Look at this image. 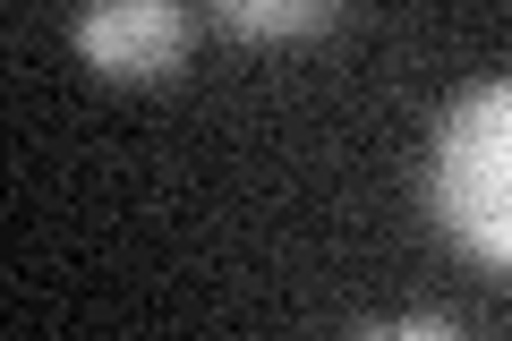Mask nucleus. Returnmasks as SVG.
<instances>
[{
    "mask_svg": "<svg viewBox=\"0 0 512 341\" xmlns=\"http://www.w3.org/2000/svg\"><path fill=\"white\" fill-rule=\"evenodd\" d=\"M427 197L436 222L487 265H512V77L470 86L436 128L427 162Z\"/></svg>",
    "mask_w": 512,
    "mask_h": 341,
    "instance_id": "obj_1",
    "label": "nucleus"
},
{
    "mask_svg": "<svg viewBox=\"0 0 512 341\" xmlns=\"http://www.w3.org/2000/svg\"><path fill=\"white\" fill-rule=\"evenodd\" d=\"M77 52L111 77H171L188 60V18L163 0H120V9H86L77 18Z\"/></svg>",
    "mask_w": 512,
    "mask_h": 341,
    "instance_id": "obj_2",
    "label": "nucleus"
},
{
    "mask_svg": "<svg viewBox=\"0 0 512 341\" xmlns=\"http://www.w3.org/2000/svg\"><path fill=\"white\" fill-rule=\"evenodd\" d=\"M222 35H316V26H333L325 0H222L214 9Z\"/></svg>",
    "mask_w": 512,
    "mask_h": 341,
    "instance_id": "obj_3",
    "label": "nucleus"
},
{
    "mask_svg": "<svg viewBox=\"0 0 512 341\" xmlns=\"http://www.w3.org/2000/svg\"><path fill=\"white\" fill-rule=\"evenodd\" d=\"M359 341H461L444 316H402V324H367Z\"/></svg>",
    "mask_w": 512,
    "mask_h": 341,
    "instance_id": "obj_4",
    "label": "nucleus"
}]
</instances>
